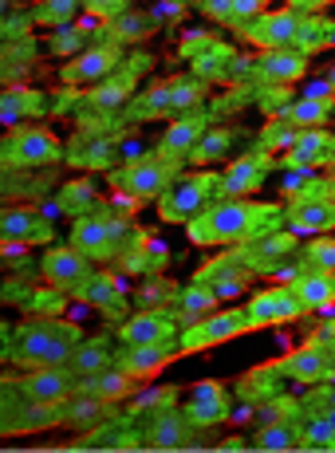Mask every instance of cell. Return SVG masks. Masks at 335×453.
<instances>
[{
  "mask_svg": "<svg viewBox=\"0 0 335 453\" xmlns=\"http://www.w3.org/2000/svg\"><path fill=\"white\" fill-rule=\"evenodd\" d=\"M277 225H284L280 205L253 202V197H217L193 221H186V237L198 249L245 245V241H257L264 233H277Z\"/></svg>",
  "mask_w": 335,
  "mask_h": 453,
  "instance_id": "cell-1",
  "label": "cell"
},
{
  "mask_svg": "<svg viewBox=\"0 0 335 453\" xmlns=\"http://www.w3.org/2000/svg\"><path fill=\"white\" fill-rule=\"evenodd\" d=\"M83 343L79 324L64 316H28L16 327H8V367H59L72 359V351Z\"/></svg>",
  "mask_w": 335,
  "mask_h": 453,
  "instance_id": "cell-2",
  "label": "cell"
},
{
  "mask_svg": "<svg viewBox=\"0 0 335 453\" xmlns=\"http://www.w3.org/2000/svg\"><path fill=\"white\" fill-rule=\"evenodd\" d=\"M178 178H182V162L162 158L158 150H150L143 158L111 170V189L119 197H130V202L143 205V202H158Z\"/></svg>",
  "mask_w": 335,
  "mask_h": 453,
  "instance_id": "cell-3",
  "label": "cell"
},
{
  "mask_svg": "<svg viewBox=\"0 0 335 453\" xmlns=\"http://www.w3.org/2000/svg\"><path fill=\"white\" fill-rule=\"evenodd\" d=\"M67 158L64 142L43 127H12L0 142V165L4 173H20V170H51Z\"/></svg>",
  "mask_w": 335,
  "mask_h": 453,
  "instance_id": "cell-4",
  "label": "cell"
},
{
  "mask_svg": "<svg viewBox=\"0 0 335 453\" xmlns=\"http://www.w3.org/2000/svg\"><path fill=\"white\" fill-rule=\"evenodd\" d=\"M217 186H222V173L214 170H193V173H182L162 197H158V217L166 225H186L201 213L206 205L217 202Z\"/></svg>",
  "mask_w": 335,
  "mask_h": 453,
  "instance_id": "cell-5",
  "label": "cell"
},
{
  "mask_svg": "<svg viewBox=\"0 0 335 453\" xmlns=\"http://www.w3.org/2000/svg\"><path fill=\"white\" fill-rule=\"evenodd\" d=\"M130 237H135V229H130L127 221H119V217H111V213H99V209L75 217V225H72V245L83 252V257H91L95 265L119 260V252L127 249Z\"/></svg>",
  "mask_w": 335,
  "mask_h": 453,
  "instance_id": "cell-6",
  "label": "cell"
},
{
  "mask_svg": "<svg viewBox=\"0 0 335 453\" xmlns=\"http://www.w3.org/2000/svg\"><path fill=\"white\" fill-rule=\"evenodd\" d=\"M245 331H253L249 311L225 308V311H214V316L198 319V324H190L178 335V343H182V355H201V351H209V347H222V343H229V339L245 335Z\"/></svg>",
  "mask_w": 335,
  "mask_h": 453,
  "instance_id": "cell-7",
  "label": "cell"
},
{
  "mask_svg": "<svg viewBox=\"0 0 335 453\" xmlns=\"http://www.w3.org/2000/svg\"><path fill=\"white\" fill-rule=\"evenodd\" d=\"M59 426V406H43L24 398L4 382V411H0V434L4 438H20V434H43Z\"/></svg>",
  "mask_w": 335,
  "mask_h": 453,
  "instance_id": "cell-8",
  "label": "cell"
},
{
  "mask_svg": "<svg viewBox=\"0 0 335 453\" xmlns=\"http://www.w3.org/2000/svg\"><path fill=\"white\" fill-rule=\"evenodd\" d=\"M4 382L12 390H20L24 398L43 403V406H59L79 387V379L67 371V363H59V367H28L24 374H8Z\"/></svg>",
  "mask_w": 335,
  "mask_h": 453,
  "instance_id": "cell-9",
  "label": "cell"
},
{
  "mask_svg": "<svg viewBox=\"0 0 335 453\" xmlns=\"http://www.w3.org/2000/svg\"><path fill=\"white\" fill-rule=\"evenodd\" d=\"M304 28V16L292 8H277V12H261L249 24H241V36L261 51H277V48H296V36Z\"/></svg>",
  "mask_w": 335,
  "mask_h": 453,
  "instance_id": "cell-10",
  "label": "cell"
},
{
  "mask_svg": "<svg viewBox=\"0 0 335 453\" xmlns=\"http://www.w3.org/2000/svg\"><path fill=\"white\" fill-rule=\"evenodd\" d=\"M40 276L51 284V288L83 296V288L91 284V276H95V268H91V257H83L75 245H56V249L43 252Z\"/></svg>",
  "mask_w": 335,
  "mask_h": 453,
  "instance_id": "cell-11",
  "label": "cell"
},
{
  "mask_svg": "<svg viewBox=\"0 0 335 453\" xmlns=\"http://www.w3.org/2000/svg\"><path fill=\"white\" fill-rule=\"evenodd\" d=\"M178 324L182 319L174 316L170 308H143L135 316H127L114 335H119L122 347H143V343H174L178 339Z\"/></svg>",
  "mask_w": 335,
  "mask_h": 453,
  "instance_id": "cell-12",
  "label": "cell"
},
{
  "mask_svg": "<svg viewBox=\"0 0 335 453\" xmlns=\"http://www.w3.org/2000/svg\"><path fill=\"white\" fill-rule=\"evenodd\" d=\"M245 311H249V324L253 327H280V324H296V319L308 316L304 300L296 296L292 284H280V288L257 292L249 303H245Z\"/></svg>",
  "mask_w": 335,
  "mask_h": 453,
  "instance_id": "cell-13",
  "label": "cell"
},
{
  "mask_svg": "<svg viewBox=\"0 0 335 453\" xmlns=\"http://www.w3.org/2000/svg\"><path fill=\"white\" fill-rule=\"evenodd\" d=\"M269 371H272V374H284V379L300 382V387H320V382L331 379L335 359H331L328 347L312 339L308 347H300V351H288L284 359H277Z\"/></svg>",
  "mask_w": 335,
  "mask_h": 453,
  "instance_id": "cell-14",
  "label": "cell"
},
{
  "mask_svg": "<svg viewBox=\"0 0 335 453\" xmlns=\"http://www.w3.org/2000/svg\"><path fill=\"white\" fill-rule=\"evenodd\" d=\"M198 426L190 422L186 411H174V406H154L143 426V441L150 449H190Z\"/></svg>",
  "mask_w": 335,
  "mask_h": 453,
  "instance_id": "cell-15",
  "label": "cell"
},
{
  "mask_svg": "<svg viewBox=\"0 0 335 453\" xmlns=\"http://www.w3.org/2000/svg\"><path fill=\"white\" fill-rule=\"evenodd\" d=\"M237 252L245 257V265L253 268L257 276H264V273H280L284 268V260H296V252H300V245H296V233L292 229H277V233H264V237H257V241H245V245H237Z\"/></svg>",
  "mask_w": 335,
  "mask_h": 453,
  "instance_id": "cell-16",
  "label": "cell"
},
{
  "mask_svg": "<svg viewBox=\"0 0 335 453\" xmlns=\"http://www.w3.org/2000/svg\"><path fill=\"white\" fill-rule=\"evenodd\" d=\"M56 229L43 213H36L32 205H8L0 213V241L4 245H51Z\"/></svg>",
  "mask_w": 335,
  "mask_h": 453,
  "instance_id": "cell-17",
  "label": "cell"
},
{
  "mask_svg": "<svg viewBox=\"0 0 335 453\" xmlns=\"http://www.w3.org/2000/svg\"><path fill=\"white\" fill-rule=\"evenodd\" d=\"M272 165H280L269 150H257V154H245V158L229 162V170L222 173V186H217V197H253L257 189L264 186Z\"/></svg>",
  "mask_w": 335,
  "mask_h": 453,
  "instance_id": "cell-18",
  "label": "cell"
},
{
  "mask_svg": "<svg viewBox=\"0 0 335 453\" xmlns=\"http://www.w3.org/2000/svg\"><path fill=\"white\" fill-rule=\"evenodd\" d=\"M122 64V48H119V40H111V43H95V48H87V51H79V56L72 59V64L64 67V83H72V87H83V83H103L107 75H114V67Z\"/></svg>",
  "mask_w": 335,
  "mask_h": 453,
  "instance_id": "cell-19",
  "label": "cell"
},
{
  "mask_svg": "<svg viewBox=\"0 0 335 453\" xmlns=\"http://www.w3.org/2000/svg\"><path fill=\"white\" fill-rule=\"evenodd\" d=\"M182 355V343L174 339V343H143V347H122L119 355H114V363H119L122 371L130 374L135 382H146V379H158L166 367H170L174 359Z\"/></svg>",
  "mask_w": 335,
  "mask_h": 453,
  "instance_id": "cell-20",
  "label": "cell"
},
{
  "mask_svg": "<svg viewBox=\"0 0 335 453\" xmlns=\"http://www.w3.org/2000/svg\"><path fill=\"white\" fill-rule=\"evenodd\" d=\"M331 154H335V134L331 130H323V127L300 130L296 142L280 154V165H284V170H312V165L331 162Z\"/></svg>",
  "mask_w": 335,
  "mask_h": 453,
  "instance_id": "cell-21",
  "label": "cell"
},
{
  "mask_svg": "<svg viewBox=\"0 0 335 453\" xmlns=\"http://www.w3.org/2000/svg\"><path fill=\"white\" fill-rule=\"evenodd\" d=\"M253 268L245 265V257L241 252H229V257H222V260H209L206 268H201L198 276H193V280L198 284H209V288H214L217 296H237L241 288H249V280H253Z\"/></svg>",
  "mask_w": 335,
  "mask_h": 453,
  "instance_id": "cell-22",
  "label": "cell"
},
{
  "mask_svg": "<svg viewBox=\"0 0 335 453\" xmlns=\"http://www.w3.org/2000/svg\"><path fill=\"white\" fill-rule=\"evenodd\" d=\"M308 72V56L296 48H277V51H264V56L253 64V75L269 87H288L296 80H304Z\"/></svg>",
  "mask_w": 335,
  "mask_h": 453,
  "instance_id": "cell-23",
  "label": "cell"
},
{
  "mask_svg": "<svg viewBox=\"0 0 335 453\" xmlns=\"http://www.w3.org/2000/svg\"><path fill=\"white\" fill-rule=\"evenodd\" d=\"M111 406L114 403H107V398H99V395H91V390L75 387L72 395L59 403V426H67V430H95V426L111 414Z\"/></svg>",
  "mask_w": 335,
  "mask_h": 453,
  "instance_id": "cell-24",
  "label": "cell"
},
{
  "mask_svg": "<svg viewBox=\"0 0 335 453\" xmlns=\"http://www.w3.org/2000/svg\"><path fill=\"white\" fill-rule=\"evenodd\" d=\"M206 115H182V119H174L170 127H166V134H162V142L154 146L162 158H174V162H190V154H193V146L201 142V134H206Z\"/></svg>",
  "mask_w": 335,
  "mask_h": 453,
  "instance_id": "cell-25",
  "label": "cell"
},
{
  "mask_svg": "<svg viewBox=\"0 0 335 453\" xmlns=\"http://www.w3.org/2000/svg\"><path fill=\"white\" fill-rule=\"evenodd\" d=\"M186 414L198 430H209V426H222L229 418V395L222 382H201V387L190 390Z\"/></svg>",
  "mask_w": 335,
  "mask_h": 453,
  "instance_id": "cell-26",
  "label": "cell"
},
{
  "mask_svg": "<svg viewBox=\"0 0 335 453\" xmlns=\"http://www.w3.org/2000/svg\"><path fill=\"white\" fill-rule=\"evenodd\" d=\"M284 221L296 237H320L335 229V202H288Z\"/></svg>",
  "mask_w": 335,
  "mask_h": 453,
  "instance_id": "cell-27",
  "label": "cell"
},
{
  "mask_svg": "<svg viewBox=\"0 0 335 453\" xmlns=\"http://www.w3.org/2000/svg\"><path fill=\"white\" fill-rule=\"evenodd\" d=\"M146 64H150V59L138 56L135 64H130V72H114L103 83H95L91 95H87V103H91V107H99V111H111V107H119V103H127L130 95H135V83H138V75L146 72Z\"/></svg>",
  "mask_w": 335,
  "mask_h": 453,
  "instance_id": "cell-28",
  "label": "cell"
},
{
  "mask_svg": "<svg viewBox=\"0 0 335 453\" xmlns=\"http://www.w3.org/2000/svg\"><path fill=\"white\" fill-rule=\"evenodd\" d=\"M217 303H222V296H217L209 284H198L193 280L190 288H178L174 292V303H170V311L182 319V324H198V319H206V316H214L217 311Z\"/></svg>",
  "mask_w": 335,
  "mask_h": 453,
  "instance_id": "cell-29",
  "label": "cell"
},
{
  "mask_svg": "<svg viewBox=\"0 0 335 453\" xmlns=\"http://www.w3.org/2000/svg\"><path fill=\"white\" fill-rule=\"evenodd\" d=\"M83 300L95 303L111 319H122V311H127V288H122V280L114 273H95L91 284L83 288Z\"/></svg>",
  "mask_w": 335,
  "mask_h": 453,
  "instance_id": "cell-30",
  "label": "cell"
},
{
  "mask_svg": "<svg viewBox=\"0 0 335 453\" xmlns=\"http://www.w3.org/2000/svg\"><path fill=\"white\" fill-rule=\"evenodd\" d=\"M114 355H119V351H111V339L107 335L83 339V343L72 351V359H67V371H72L75 379H87V374L107 371L111 363H114Z\"/></svg>",
  "mask_w": 335,
  "mask_h": 453,
  "instance_id": "cell-31",
  "label": "cell"
},
{
  "mask_svg": "<svg viewBox=\"0 0 335 453\" xmlns=\"http://www.w3.org/2000/svg\"><path fill=\"white\" fill-rule=\"evenodd\" d=\"M300 430H304V422H292V418H277V422H264L261 430L253 434L249 449H261V453L300 449Z\"/></svg>",
  "mask_w": 335,
  "mask_h": 453,
  "instance_id": "cell-32",
  "label": "cell"
},
{
  "mask_svg": "<svg viewBox=\"0 0 335 453\" xmlns=\"http://www.w3.org/2000/svg\"><path fill=\"white\" fill-rule=\"evenodd\" d=\"M174 95H178V80L150 87L143 99L130 103L127 119H135V123H146V119H174Z\"/></svg>",
  "mask_w": 335,
  "mask_h": 453,
  "instance_id": "cell-33",
  "label": "cell"
},
{
  "mask_svg": "<svg viewBox=\"0 0 335 453\" xmlns=\"http://www.w3.org/2000/svg\"><path fill=\"white\" fill-rule=\"evenodd\" d=\"M114 158V138H95V134H79L67 150V165L79 170H107Z\"/></svg>",
  "mask_w": 335,
  "mask_h": 453,
  "instance_id": "cell-34",
  "label": "cell"
},
{
  "mask_svg": "<svg viewBox=\"0 0 335 453\" xmlns=\"http://www.w3.org/2000/svg\"><path fill=\"white\" fill-rule=\"evenodd\" d=\"M292 288L308 311H323L335 303V273H300Z\"/></svg>",
  "mask_w": 335,
  "mask_h": 453,
  "instance_id": "cell-35",
  "label": "cell"
},
{
  "mask_svg": "<svg viewBox=\"0 0 335 453\" xmlns=\"http://www.w3.org/2000/svg\"><path fill=\"white\" fill-rule=\"evenodd\" d=\"M328 115H331V99H320L316 91L308 95V99H296V103H288V107L277 111V119H284V123H292L300 130L323 127V123H328Z\"/></svg>",
  "mask_w": 335,
  "mask_h": 453,
  "instance_id": "cell-36",
  "label": "cell"
},
{
  "mask_svg": "<svg viewBox=\"0 0 335 453\" xmlns=\"http://www.w3.org/2000/svg\"><path fill=\"white\" fill-rule=\"evenodd\" d=\"M79 387H83V390H91V395H99V398H107V403H119V398H127L130 390L138 387V382L130 379V374L122 371L119 363H111L107 371H99V374H87V379H79Z\"/></svg>",
  "mask_w": 335,
  "mask_h": 453,
  "instance_id": "cell-37",
  "label": "cell"
},
{
  "mask_svg": "<svg viewBox=\"0 0 335 453\" xmlns=\"http://www.w3.org/2000/svg\"><path fill=\"white\" fill-rule=\"evenodd\" d=\"M288 202H335V178H323V173H312V170H300V178L284 181Z\"/></svg>",
  "mask_w": 335,
  "mask_h": 453,
  "instance_id": "cell-38",
  "label": "cell"
},
{
  "mask_svg": "<svg viewBox=\"0 0 335 453\" xmlns=\"http://www.w3.org/2000/svg\"><path fill=\"white\" fill-rule=\"evenodd\" d=\"M300 273H335V237L320 233L296 252V276Z\"/></svg>",
  "mask_w": 335,
  "mask_h": 453,
  "instance_id": "cell-39",
  "label": "cell"
},
{
  "mask_svg": "<svg viewBox=\"0 0 335 453\" xmlns=\"http://www.w3.org/2000/svg\"><path fill=\"white\" fill-rule=\"evenodd\" d=\"M79 12H83V0H40V4L28 12V20L40 24V28H64V24H72Z\"/></svg>",
  "mask_w": 335,
  "mask_h": 453,
  "instance_id": "cell-40",
  "label": "cell"
},
{
  "mask_svg": "<svg viewBox=\"0 0 335 453\" xmlns=\"http://www.w3.org/2000/svg\"><path fill=\"white\" fill-rule=\"evenodd\" d=\"M43 99H48V95L32 91V87H16V83H8L4 99H0V111H4V123H8V127H16L20 111H43Z\"/></svg>",
  "mask_w": 335,
  "mask_h": 453,
  "instance_id": "cell-41",
  "label": "cell"
},
{
  "mask_svg": "<svg viewBox=\"0 0 335 453\" xmlns=\"http://www.w3.org/2000/svg\"><path fill=\"white\" fill-rule=\"evenodd\" d=\"M229 146H233V130H229V127H222V130H206V134H201V142L193 146L190 162H193V165H209V162L225 158Z\"/></svg>",
  "mask_w": 335,
  "mask_h": 453,
  "instance_id": "cell-42",
  "label": "cell"
},
{
  "mask_svg": "<svg viewBox=\"0 0 335 453\" xmlns=\"http://www.w3.org/2000/svg\"><path fill=\"white\" fill-rule=\"evenodd\" d=\"M59 209H64L67 217L91 213V209H95V181L79 178V181H72V186H64V189H59Z\"/></svg>",
  "mask_w": 335,
  "mask_h": 453,
  "instance_id": "cell-43",
  "label": "cell"
},
{
  "mask_svg": "<svg viewBox=\"0 0 335 453\" xmlns=\"http://www.w3.org/2000/svg\"><path fill=\"white\" fill-rule=\"evenodd\" d=\"M300 449H335V422L328 414H312L300 430Z\"/></svg>",
  "mask_w": 335,
  "mask_h": 453,
  "instance_id": "cell-44",
  "label": "cell"
},
{
  "mask_svg": "<svg viewBox=\"0 0 335 453\" xmlns=\"http://www.w3.org/2000/svg\"><path fill=\"white\" fill-rule=\"evenodd\" d=\"M36 59V43L32 40H8L4 43V75H8V83H16V75L24 72L20 64H32Z\"/></svg>",
  "mask_w": 335,
  "mask_h": 453,
  "instance_id": "cell-45",
  "label": "cell"
},
{
  "mask_svg": "<svg viewBox=\"0 0 335 453\" xmlns=\"http://www.w3.org/2000/svg\"><path fill=\"white\" fill-rule=\"evenodd\" d=\"M300 138V127H292V123H284V119H272L269 127H264V134H261V142H264V150H280L284 154L288 146H292Z\"/></svg>",
  "mask_w": 335,
  "mask_h": 453,
  "instance_id": "cell-46",
  "label": "cell"
},
{
  "mask_svg": "<svg viewBox=\"0 0 335 453\" xmlns=\"http://www.w3.org/2000/svg\"><path fill=\"white\" fill-rule=\"evenodd\" d=\"M67 296H72V292H64V288L32 292L28 296V316H59V311H64V303H67Z\"/></svg>",
  "mask_w": 335,
  "mask_h": 453,
  "instance_id": "cell-47",
  "label": "cell"
},
{
  "mask_svg": "<svg viewBox=\"0 0 335 453\" xmlns=\"http://www.w3.org/2000/svg\"><path fill=\"white\" fill-rule=\"evenodd\" d=\"M83 12L95 24H114L119 16L130 12V0H83Z\"/></svg>",
  "mask_w": 335,
  "mask_h": 453,
  "instance_id": "cell-48",
  "label": "cell"
},
{
  "mask_svg": "<svg viewBox=\"0 0 335 453\" xmlns=\"http://www.w3.org/2000/svg\"><path fill=\"white\" fill-rule=\"evenodd\" d=\"M331 36H328V28L323 24H312V20H304V28H300V36H296V51H312V48H323Z\"/></svg>",
  "mask_w": 335,
  "mask_h": 453,
  "instance_id": "cell-49",
  "label": "cell"
},
{
  "mask_svg": "<svg viewBox=\"0 0 335 453\" xmlns=\"http://www.w3.org/2000/svg\"><path fill=\"white\" fill-rule=\"evenodd\" d=\"M304 411H312V414L335 411V382H320V387H312V395H308Z\"/></svg>",
  "mask_w": 335,
  "mask_h": 453,
  "instance_id": "cell-50",
  "label": "cell"
},
{
  "mask_svg": "<svg viewBox=\"0 0 335 453\" xmlns=\"http://www.w3.org/2000/svg\"><path fill=\"white\" fill-rule=\"evenodd\" d=\"M79 43H83V32L67 24V28H59V36L51 40V51H56V56H72V51L79 48Z\"/></svg>",
  "mask_w": 335,
  "mask_h": 453,
  "instance_id": "cell-51",
  "label": "cell"
},
{
  "mask_svg": "<svg viewBox=\"0 0 335 453\" xmlns=\"http://www.w3.org/2000/svg\"><path fill=\"white\" fill-rule=\"evenodd\" d=\"M264 12V0H233V28H241V24H249L253 16Z\"/></svg>",
  "mask_w": 335,
  "mask_h": 453,
  "instance_id": "cell-52",
  "label": "cell"
},
{
  "mask_svg": "<svg viewBox=\"0 0 335 453\" xmlns=\"http://www.w3.org/2000/svg\"><path fill=\"white\" fill-rule=\"evenodd\" d=\"M331 0H284V8H292V12H323V8H328Z\"/></svg>",
  "mask_w": 335,
  "mask_h": 453,
  "instance_id": "cell-53",
  "label": "cell"
},
{
  "mask_svg": "<svg viewBox=\"0 0 335 453\" xmlns=\"http://www.w3.org/2000/svg\"><path fill=\"white\" fill-rule=\"evenodd\" d=\"M323 347H328V351H331V359H335V335L328 339V343H323Z\"/></svg>",
  "mask_w": 335,
  "mask_h": 453,
  "instance_id": "cell-54",
  "label": "cell"
},
{
  "mask_svg": "<svg viewBox=\"0 0 335 453\" xmlns=\"http://www.w3.org/2000/svg\"><path fill=\"white\" fill-rule=\"evenodd\" d=\"M331 87H335V67H331Z\"/></svg>",
  "mask_w": 335,
  "mask_h": 453,
  "instance_id": "cell-55",
  "label": "cell"
}]
</instances>
